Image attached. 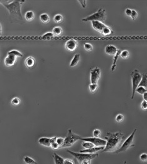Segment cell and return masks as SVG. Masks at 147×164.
Here are the masks:
<instances>
[{"label":"cell","mask_w":147,"mask_h":164,"mask_svg":"<svg viewBox=\"0 0 147 164\" xmlns=\"http://www.w3.org/2000/svg\"><path fill=\"white\" fill-rule=\"evenodd\" d=\"M124 116H123V115H122V114H118L116 117V118H115V120H116V122H119V123H121V122H123L124 120Z\"/></svg>","instance_id":"e575fe53"},{"label":"cell","mask_w":147,"mask_h":164,"mask_svg":"<svg viewBox=\"0 0 147 164\" xmlns=\"http://www.w3.org/2000/svg\"><path fill=\"white\" fill-rule=\"evenodd\" d=\"M40 19L43 23H45V24H47L49 22L50 20V16L47 13H42L40 15Z\"/></svg>","instance_id":"ffe728a7"},{"label":"cell","mask_w":147,"mask_h":164,"mask_svg":"<svg viewBox=\"0 0 147 164\" xmlns=\"http://www.w3.org/2000/svg\"><path fill=\"white\" fill-rule=\"evenodd\" d=\"M146 92H147L146 89L143 87H138L136 90V92L141 94V95H143V94Z\"/></svg>","instance_id":"1f68e13d"},{"label":"cell","mask_w":147,"mask_h":164,"mask_svg":"<svg viewBox=\"0 0 147 164\" xmlns=\"http://www.w3.org/2000/svg\"><path fill=\"white\" fill-rule=\"evenodd\" d=\"M125 138L124 134L121 132H115V133H107L105 137L107 143L103 152H115L118 150L121 146V143Z\"/></svg>","instance_id":"6da1fadb"},{"label":"cell","mask_w":147,"mask_h":164,"mask_svg":"<svg viewBox=\"0 0 147 164\" xmlns=\"http://www.w3.org/2000/svg\"><path fill=\"white\" fill-rule=\"evenodd\" d=\"M145 74H146V78H147V73H145Z\"/></svg>","instance_id":"681fc988"},{"label":"cell","mask_w":147,"mask_h":164,"mask_svg":"<svg viewBox=\"0 0 147 164\" xmlns=\"http://www.w3.org/2000/svg\"><path fill=\"white\" fill-rule=\"evenodd\" d=\"M57 137H53L52 138H48V137H41L38 140V143L41 144L43 146L47 147H50L51 144L53 142L56 141Z\"/></svg>","instance_id":"30bf717a"},{"label":"cell","mask_w":147,"mask_h":164,"mask_svg":"<svg viewBox=\"0 0 147 164\" xmlns=\"http://www.w3.org/2000/svg\"><path fill=\"white\" fill-rule=\"evenodd\" d=\"M66 48L67 50L70 51H74L77 49L78 46V42L77 41L74 39H69L66 41Z\"/></svg>","instance_id":"8fae6325"},{"label":"cell","mask_w":147,"mask_h":164,"mask_svg":"<svg viewBox=\"0 0 147 164\" xmlns=\"http://www.w3.org/2000/svg\"><path fill=\"white\" fill-rule=\"evenodd\" d=\"M124 164H126V161H125V163Z\"/></svg>","instance_id":"c3c4849f"},{"label":"cell","mask_w":147,"mask_h":164,"mask_svg":"<svg viewBox=\"0 0 147 164\" xmlns=\"http://www.w3.org/2000/svg\"><path fill=\"white\" fill-rule=\"evenodd\" d=\"M113 33V31L111 28L109 27V26H107L105 28L103 29V31L101 32V34H103V36H109L111 35Z\"/></svg>","instance_id":"7402d4cb"},{"label":"cell","mask_w":147,"mask_h":164,"mask_svg":"<svg viewBox=\"0 0 147 164\" xmlns=\"http://www.w3.org/2000/svg\"><path fill=\"white\" fill-rule=\"evenodd\" d=\"M67 152L70 154H71L73 157L75 158L80 163L84 160H91L92 159H94L98 156V153H77L71 150H67Z\"/></svg>","instance_id":"8992f818"},{"label":"cell","mask_w":147,"mask_h":164,"mask_svg":"<svg viewBox=\"0 0 147 164\" xmlns=\"http://www.w3.org/2000/svg\"><path fill=\"white\" fill-rule=\"evenodd\" d=\"M17 57H16L15 56L11 54H7L5 58H4V64L6 66V67H12V66L14 65L15 64V63L16 62V59Z\"/></svg>","instance_id":"7c38bea8"},{"label":"cell","mask_w":147,"mask_h":164,"mask_svg":"<svg viewBox=\"0 0 147 164\" xmlns=\"http://www.w3.org/2000/svg\"><path fill=\"white\" fill-rule=\"evenodd\" d=\"M1 34H2V26H1V24L0 23V36L1 35Z\"/></svg>","instance_id":"7dc6e473"},{"label":"cell","mask_w":147,"mask_h":164,"mask_svg":"<svg viewBox=\"0 0 147 164\" xmlns=\"http://www.w3.org/2000/svg\"><path fill=\"white\" fill-rule=\"evenodd\" d=\"M79 1V2L81 3V4L82 5V8H86V3H87V1Z\"/></svg>","instance_id":"ee69618b"},{"label":"cell","mask_w":147,"mask_h":164,"mask_svg":"<svg viewBox=\"0 0 147 164\" xmlns=\"http://www.w3.org/2000/svg\"><path fill=\"white\" fill-rule=\"evenodd\" d=\"M120 56L123 59H128L130 57V53L128 50H123L121 52Z\"/></svg>","instance_id":"f546056e"},{"label":"cell","mask_w":147,"mask_h":164,"mask_svg":"<svg viewBox=\"0 0 147 164\" xmlns=\"http://www.w3.org/2000/svg\"><path fill=\"white\" fill-rule=\"evenodd\" d=\"M101 77V70L98 67H95L91 71V83L92 84H98Z\"/></svg>","instance_id":"9c48e42d"},{"label":"cell","mask_w":147,"mask_h":164,"mask_svg":"<svg viewBox=\"0 0 147 164\" xmlns=\"http://www.w3.org/2000/svg\"><path fill=\"white\" fill-rule=\"evenodd\" d=\"M140 158L141 161L147 162V153H142L140 155Z\"/></svg>","instance_id":"f35d334b"},{"label":"cell","mask_w":147,"mask_h":164,"mask_svg":"<svg viewBox=\"0 0 147 164\" xmlns=\"http://www.w3.org/2000/svg\"><path fill=\"white\" fill-rule=\"evenodd\" d=\"M105 146L102 147H94L93 148L90 149H84L80 151V153H96L97 152L100 151V150H103L104 149Z\"/></svg>","instance_id":"5bb4252c"},{"label":"cell","mask_w":147,"mask_h":164,"mask_svg":"<svg viewBox=\"0 0 147 164\" xmlns=\"http://www.w3.org/2000/svg\"><path fill=\"white\" fill-rule=\"evenodd\" d=\"M54 36L55 35L53 34L52 32H47L42 36V38L43 39H50L53 38Z\"/></svg>","instance_id":"f1b7e54d"},{"label":"cell","mask_w":147,"mask_h":164,"mask_svg":"<svg viewBox=\"0 0 147 164\" xmlns=\"http://www.w3.org/2000/svg\"><path fill=\"white\" fill-rule=\"evenodd\" d=\"M23 159H24V162L26 164H37L36 161H35L33 158L28 156H25Z\"/></svg>","instance_id":"4316f807"},{"label":"cell","mask_w":147,"mask_h":164,"mask_svg":"<svg viewBox=\"0 0 147 164\" xmlns=\"http://www.w3.org/2000/svg\"><path fill=\"white\" fill-rule=\"evenodd\" d=\"M101 135V130H99V129H95V130L93 131V136H94V137H96V138H99Z\"/></svg>","instance_id":"d590c367"},{"label":"cell","mask_w":147,"mask_h":164,"mask_svg":"<svg viewBox=\"0 0 147 164\" xmlns=\"http://www.w3.org/2000/svg\"><path fill=\"white\" fill-rule=\"evenodd\" d=\"M89 88L91 92L92 93L95 92L98 88V84H92V83L90 84V85L89 86Z\"/></svg>","instance_id":"4dcf8cb0"},{"label":"cell","mask_w":147,"mask_h":164,"mask_svg":"<svg viewBox=\"0 0 147 164\" xmlns=\"http://www.w3.org/2000/svg\"><path fill=\"white\" fill-rule=\"evenodd\" d=\"M118 49L114 45L109 44V45L106 46L105 47V53L109 55H113L114 56L117 53Z\"/></svg>","instance_id":"9a60e30c"},{"label":"cell","mask_w":147,"mask_h":164,"mask_svg":"<svg viewBox=\"0 0 147 164\" xmlns=\"http://www.w3.org/2000/svg\"><path fill=\"white\" fill-rule=\"evenodd\" d=\"M63 142H64V138H62V137H58V138L57 137L56 143L59 145L60 148H61V147L63 145Z\"/></svg>","instance_id":"836d02e7"},{"label":"cell","mask_w":147,"mask_h":164,"mask_svg":"<svg viewBox=\"0 0 147 164\" xmlns=\"http://www.w3.org/2000/svg\"><path fill=\"white\" fill-rule=\"evenodd\" d=\"M90 161L91 160H84L82 162L81 164H90Z\"/></svg>","instance_id":"bcb514c9"},{"label":"cell","mask_w":147,"mask_h":164,"mask_svg":"<svg viewBox=\"0 0 147 164\" xmlns=\"http://www.w3.org/2000/svg\"><path fill=\"white\" fill-rule=\"evenodd\" d=\"M81 137V136L74 133L72 130L69 129L68 130L67 135L64 138V142H63V145L60 148H67V147H70L72 146L74 144L76 143L77 140H80Z\"/></svg>","instance_id":"5b68a950"},{"label":"cell","mask_w":147,"mask_h":164,"mask_svg":"<svg viewBox=\"0 0 147 164\" xmlns=\"http://www.w3.org/2000/svg\"><path fill=\"white\" fill-rule=\"evenodd\" d=\"M143 100L146 101L147 102V92H145L144 94L143 95Z\"/></svg>","instance_id":"f6af8a7d"},{"label":"cell","mask_w":147,"mask_h":164,"mask_svg":"<svg viewBox=\"0 0 147 164\" xmlns=\"http://www.w3.org/2000/svg\"><path fill=\"white\" fill-rule=\"evenodd\" d=\"M131 13H132V9H130V8H127V9H125V14H126V16H131Z\"/></svg>","instance_id":"7bdbcfd3"},{"label":"cell","mask_w":147,"mask_h":164,"mask_svg":"<svg viewBox=\"0 0 147 164\" xmlns=\"http://www.w3.org/2000/svg\"><path fill=\"white\" fill-rule=\"evenodd\" d=\"M8 54H11L15 56L17 58H21L23 57V54L21 53L20 51L16 50V49H12V50L10 51L8 53Z\"/></svg>","instance_id":"d4e9b609"},{"label":"cell","mask_w":147,"mask_h":164,"mask_svg":"<svg viewBox=\"0 0 147 164\" xmlns=\"http://www.w3.org/2000/svg\"><path fill=\"white\" fill-rule=\"evenodd\" d=\"M137 129L135 128L133 132H132L129 137H128V138L125 140V141L123 142V145H121V147L117 150L116 151H115V153H121V152H124L125 151H126L130 147H133L134 146V144H133V140H134V137H135V135L136 133Z\"/></svg>","instance_id":"52a82bcc"},{"label":"cell","mask_w":147,"mask_h":164,"mask_svg":"<svg viewBox=\"0 0 147 164\" xmlns=\"http://www.w3.org/2000/svg\"><path fill=\"white\" fill-rule=\"evenodd\" d=\"M143 74L140 73L138 69H135L131 73V82H132V95L131 99H133L135 97L136 90L138 87L140 82H141Z\"/></svg>","instance_id":"3957f363"},{"label":"cell","mask_w":147,"mask_h":164,"mask_svg":"<svg viewBox=\"0 0 147 164\" xmlns=\"http://www.w3.org/2000/svg\"><path fill=\"white\" fill-rule=\"evenodd\" d=\"M50 147L52 149H53V150H58V148H60L59 145H58V144L56 143V141L54 142H53V143L51 144V147Z\"/></svg>","instance_id":"ab89813d"},{"label":"cell","mask_w":147,"mask_h":164,"mask_svg":"<svg viewBox=\"0 0 147 164\" xmlns=\"http://www.w3.org/2000/svg\"><path fill=\"white\" fill-rule=\"evenodd\" d=\"M91 23L93 28H94L96 31L100 33H101V32L103 31V29L107 26L106 24H104V23L101 22V21H91Z\"/></svg>","instance_id":"4fadbf2b"},{"label":"cell","mask_w":147,"mask_h":164,"mask_svg":"<svg viewBox=\"0 0 147 164\" xmlns=\"http://www.w3.org/2000/svg\"><path fill=\"white\" fill-rule=\"evenodd\" d=\"M141 108L143 110H147V102L146 101L143 100L141 103Z\"/></svg>","instance_id":"60d3db41"},{"label":"cell","mask_w":147,"mask_h":164,"mask_svg":"<svg viewBox=\"0 0 147 164\" xmlns=\"http://www.w3.org/2000/svg\"><path fill=\"white\" fill-rule=\"evenodd\" d=\"M25 18L26 20L28 21H31L34 19L35 18V13L33 11H28L25 14Z\"/></svg>","instance_id":"44dd1931"},{"label":"cell","mask_w":147,"mask_h":164,"mask_svg":"<svg viewBox=\"0 0 147 164\" xmlns=\"http://www.w3.org/2000/svg\"><path fill=\"white\" fill-rule=\"evenodd\" d=\"M80 140H83V141L91 142L94 145L95 147H102L106 146L107 141L105 139H102L100 138H96V137H88V138H83L81 137Z\"/></svg>","instance_id":"ba28073f"},{"label":"cell","mask_w":147,"mask_h":164,"mask_svg":"<svg viewBox=\"0 0 147 164\" xmlns=\"http://www.w3.org/2000/svg\"><path fill=\"white\" fill-rule=\"evenodd\" d=\"M137 16H138V13L136 12V10H135V9H133V10H132L131 15V16H130V17L131 18V19H133V20H135V19L137 18Z\"/></svg>","instance_id":"74e56055"},{"label":"cell","mask_w":147,"mask_h":164,"mask_svg":"<svg viewBox=\"0 0 147 164\" xmlns=\"http://www.w3.org/2000/svg\"><path fill=\"white\" fill-rule=\"evenodd\" d=\"M53 159H54V162L56 164H63L64 163V158H63L62 157L58 155V154L56 153H53Z\"/></svg>","instance_id":"ac0fdd59"},{"label":"cell","mask_w":147,"mask_h":164,"mask_svg":"<svg viewBox=\"0 0 147 164\" xmlns=\"http://www.w3.org/2000/svg\"><path fill=\"white\" fill-rule=\"evenodd\" d=\"M63 164H76V163L71 159H65Z\"/></svg>","instance_id":"b9f144b4"},{"label":"cell","mask_w":147,"mask_h":164,"mask_svg":"<svg viewBox=\"0 0 147 164\" xmlns=\"http://www.w3.org/2000/svg\"><path fill=\"white\" fill-rule=\"evenodd\" d=\"M25 2V1L23 0H13L10 3L4 4L3 6L6 8L11 16L21 20L23 17L21 14V8Z\"/></svg>","instance_id":"7a4b0ae2"},{"label":"cell","mask_w":147,"mask_h":164,"mask_svg":"<svg viewBox=\"0 0 147 164\" xmlns=\"http://www.w3.org/2000/svg\"><path fill=\"white\" fill-rule=\"evenodd\" d=\"M20 103V100L17 97H15L11 100V104L13 105H18Z\"/></svg>","instance_id":"8d00e7d4"},{"label":"cell","mask_w":147,"mask_h":164,"mask_svg":"<svg viewBox=\"0 0 147 164\" xmlns=\"http://www.w3.org/2000/svg\"><path fill=\"white\" fill-rule=\"evenodd\" d=\"M63 20V16L61 14H57L54 16L53 17V21L56 23H61Z\"/></svg>","instance_id":"83f0119b"},{"label":"cell","mask_w":147,"mask_h":164,"mask_svg":"<svg viewBox=\"0 0 147 164\" xmlns=\"http://www.w3.org/2000/svg\"><path fill=\"white\" fill-rule=\"evenodd\" d=\"M52 33L55 36L61 35L63 33L62 28L61 27H60V26H56V27H54L53 28Z\"/></svg>","instance_id":"603a6c76"},{"label":"cell","mask_w":147,"mask_h":164,"mask_svg":"<svg viewBox=\"0 0 147 164\" xmlns=\"http://www.w3.org/2000/svg\"><path fill=\"white\" fill-rule=\"evenodd\" d=\"M121 51L120 50V49H118L117 53L114 55V59H113V64H112V67H111V72H114V71L115 70V69H116L117 61H118V59L119 58L120 54H121Z\"/></svg>","instance_id":"e0dca14e"},{"label":"cell","mask_w":147,"mask_h":164,"mask_svg":"<svg viewBox=\"0 0 147 164\" xmlns=\"http://www.w3.org/2000/svg\"><path fill=\"white\" fill-rule=\"evenodd\" d=\"M35 63V60L34 58L31 57H28L25 60V64L26 67L29 68H30L33 67V66H34Z\"/></svg>","instance_id":"d6986e66"},{"label":"cell","mask_w":147,"mask_h":164,"mask_svg":"<svg viewBox=\"0 0 147 164\" xmlns=\"http://www.w3.org/2000/svg\"><path fill=\"white\" fill-rule=\"evenodd\" d=\"M82 147H84L85 149H90L95 147L94 144L92 143L91 142L86 141H84L82 143Z\"/></svg>","instance_id":"484cf974"},{"label":"cell","mask_w":147,"mask_h":164,"mask_svg":"<svg viewBox=\"0 0 147 164\" xmlns=\"http://www.w3.org/2000/svg\"><path fill=\"white\" fill-rule=\"evenodd\" d=\"M138 87H143L146 88H147V78L146 76V74H143V77H142V79L140 82Z\"/></svg>","instance_id":"cb8c5ba5"},{"label":"cell","mask_w":147,"mask_h":164,"mask_svg":"<svg viewBox=\"0 0 147 164\" xmlns=\"http://www.w3.org/2000/svg\"><path fill=\"white\" fill-rule=\"evenodd\" d=\"M80 59H81V55L80 54H76L74 56L72 59L71 60V63H70V67H76L78 63L79 62Z\"/></svg>","instance_id":"2e32d148"},{"label":"cell","mask_w":147,"mask_h":164,"mask_svg":"<svg viewBox=\"0 0 147 164\" xmlns=\"http://www.w3.org/2000/svg\"><path fill=\"white\" fill-rule=\"evenodd\" d=\"M84 48L86 51H91L93 49V46L91 43H86L84 44Z\"/></svg>","instance_id":"d6a6232c"},{"label":"cell","mask_w":147,"mask_h":164,"mask_svg":"<svg viewBox=\"0 0 147 164\" xmlns=\"http://www.w3.org/2000/svg\"><path fill=\"white\" fill-rule=\"evenodd\" d=\"M106 20V11L103 8H100L97 12L93 13L91 15L87 16L82 19V21L87 22V21H99L101 22H104Z\"/></svg>","instance_id":"277c9868"}]
</instances>
